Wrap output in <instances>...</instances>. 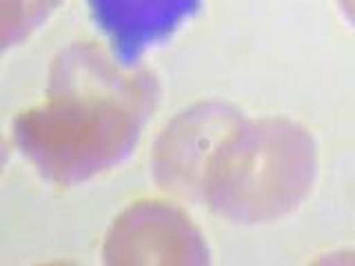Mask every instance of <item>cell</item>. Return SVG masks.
Returning <instances> with one entry per match:
<instances>
[{"mask_svg":"<svg viewBox=\"0 0 355 266\" xmlns=\"http://www.w3.org/2000/svg\"><path fill=\"white\" fill-rule=\"evenodd\" d=\"M158 96L147 66L129 69L94 42L69 44L51 62L44 105L16 116V147L44 180L85 182L129 158Z\"/></svg>","mask_w":355,"mask_h":266,"instance_id":"cell-1","label":"cell"},{"mask_svg":"<svg viewBox=\"0 0 355 266\" xmlns=\"http://www.w3.org/2000/svg\"><path fill=\"white\" fill-rule=\"evenodd\" d=\"M315 180V142L286 118L242 120L216 149L202 202L225 220L260 224L302 204Z\"/></svg>","mask_w":355,"mask_h":266,"instance_id":"cell-2","label":"cell"},{"mask_svg":"<svg viewBox=\"0 0 355 266\" xmlns=\"http://www.w3.org/2000/svg\"><path fill=\"white\" fill-rule=\"evenodd\" d=\"M240 111L220 100L198 103L158 133L151 151L153 180L187 202H202V184L216 149L242 122Z\"/></svg>","mask_w":355,"mask_h":266,"instance_id":"cell-3","label":"cell"},{"mask_svg":"<svg viewBox=\"0 0 355 266\" xmlns=\"http://www.w3.org/2000/svg\"><path fill=\"white\" fill-rule=\"evenodd\" d=\"M103 262L120 264H209L207 244L180 209L138 202L122 211L105 240Z\"/></svg>","mask_w":355,"mask_h":266,"instance_id":"cell-4","label":"cell"},{"mask_svg":"<svg viewBox=\"0 0 355 266\" xmlns=\"http://www.w3.org/2000/svg\"><path fill=\"white\" fill-rule=\"evenodd\" d=\"M118 58L133 64L144 47L166 38L191 16L198 0H87Z\"/></svg>","mask_w":355,"mask_h":266,"instance_id":"cell-5","label":"cell"},{"mask_svg":"<svg viewBox=\"0 0 355 266\" xmlns=\"http://www.w3.org/2000/svg\"><path fill=\"white\" fill-rule=\"evenodd\" d=\"M55 5L58 0H3V47L27 38Z\"/></svg>","mask_w":355,"mask_h":266,"instance_id":"cell-6","label":"cell"},{"mask_svg":"<svg viewBox=\"0 0 355 266\" xmlns=\"http://www.w3.org/2000/svg\"><path fill=\"white\" fill-rule=\"evenodd\" d=\"M342 11H344V16L349 18L351 25H355V0H338Z\"/></svg>","mask_w":355,"mask_h":266,"instance_id":"cell-7","label":"cell"}]
</instances>
